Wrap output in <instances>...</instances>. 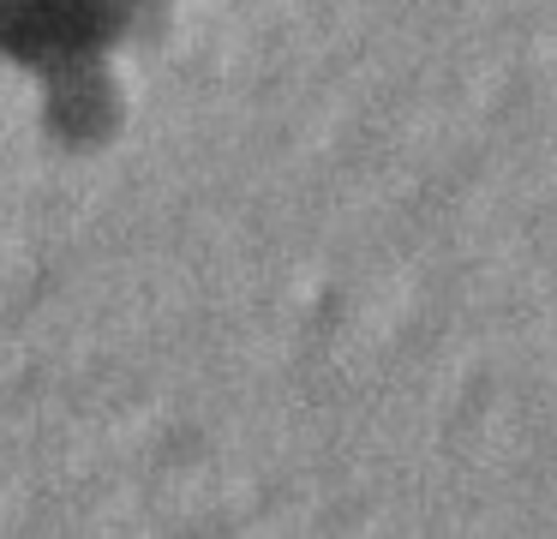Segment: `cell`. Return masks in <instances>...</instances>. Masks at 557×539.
<instances>
[{
  "mask_svg": "<svg viewBox=\"0 0 557 539\" xmlns=\"http://www.w3.org/2000/svg\"><path fill=\"white\" fill-rule=\"evenodd\" d=\"M133 19V0H0V54L37 72L85 66Z\"/></svg>",
  "mask_w": 557,
  "mask_h": 539,
  "instance_id": "1",
  "label": "cell"
}]
</instances>
